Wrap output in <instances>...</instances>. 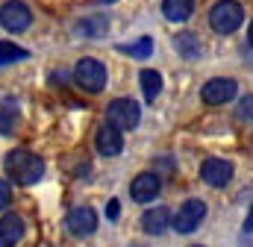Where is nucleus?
Instances as JSON below:
<instances>
[{
  "label": "nucleus",
  "instance_id": "4",
  "mask_svg": "<svg viewBox=\"0 0 253 247\" xmlns=\"http://www.w3.org/2000/svg\"><path fill=\"white\" fill-rule=\"evenodd\" d=\"M203 218H206V203H203V200H197V197H191V200H186V203L180 206V212L174 215L171 227H174L177 233L189 236V233H194V230L203 224Z\"/></svg>",
  "mask_w": 253,
  "mask_h": 247
},
{
  "label": "nucleus",
  "instance_id": "9",
  "mask_svg": "<svg viewBox=\"0 0 253 247\" xmlns=\"http://www.w3.org/2000/svg\"><path fill=\"white\" fill-rule=\"evenodd\" d=\"M124 129H118L115 124H103L100 129H97V135H94V144H97V150L103 153V156H118L121 150H124V135H121Z\"/></svg>",
  "mask_w": 253,
  "mask_h": 247
},
{
  "label": "nucleus",
  "instance_id": "18",
  "mask_svg": "<svg viewBox=\"0 0 253 247\" xmlns=\"http://www.w3.org/2000/svg\"><path fill=\"white\" fill-rule=\"evenodd\" d=\"M30 56V50L12 44V41H0V65H12V62H21Z\"/></svg>",
  "mask_w": 253,
  "mask_h": 247
},
{
  "label": "nucleus",
  "instance_id": "21",
  "mask_svg": "<svg viewBox=\"0 0 253 247\" xmlns=\"http://www.w3.org/2000/svg\"><path fill=\"white\" fill-rule=\"evenodd\" d=\"M12 126H15V118L9 115V106H6L0 109V132H12Z\"/></svg>",
  "mask_w": 253,
  "mask_h": 247
},
{
  "label": "nucleus",
  "instance_id": "23",
  "mask_svg": "<svg viewBox=\"0 0 253 247\" xmlns=\"http://www.w3.org/2000/svg\"><path fill=\"white\" fill-rule=\"evenodd\" d=\"M118 212H121V206H118V203L112 200V203L106 206V215H109V218H118Z\"/></svg>",
  "mask_w": 253,
  "mask_h": 247
},
{
  "label": "nucleus",
  "instance_id": "7",
  "mask_svg": "<svg viewBox=\"0 0 253 247\" xmlns=\"http://www.w3.org/2000/svg\"><path fill=\"white\" fill-rule=\"evenodd\" d=\"M236 91H239L236 80H230V77H215V80H209V82L203 85L200 97H203V103H209V106H221V103H230V100L236 97Z\"/></svg>",
  "mask_w": 253,
  "mask_h": 247
},
{
  "label": "nucleus",
  "instance_id": "8",
  "mask_svg": "<svg viewBox=\"0 0 253 247\" xmlns=\"http://www.w3.org/2000/svg\"><path fill=\"white\" fill-rule=\"evenodd\" d=\"M65 227H68L71 236L85 239V236H91V233L97 230V215H94V209H88V206H77V209L68 212Z\"/></svg>",
  "mask_w": 253,
  "mask_h": 247
},
{
  "label": "nucleus",
  "instance_id": "6",
  "mask_svg": "<svg viewBox=\"0 0 253 247\" xmlns=\"http://www.w3.org/2000/svg\"><path fill=\"white\" fill-rule=\"evenodd\" d=\"M106 118H109V124H115L118 129H135L138 121H141V109H138L135 100H129V97H118V100L109 103Z\"/></svg>",
  "mask_w": 253,
  "mask_h": 247
},
{
  "label": "nucleus",
  "instance_id": "14",
  "mask_svg": "<svg viewBox=\"0 0 253 247\" xmlns=\"http://www.w3.org/2000/svg\"><path fill=\"white\" fill-rule=\"evenodd\" d=\"M191 12H194V0H162V15L174 24L189 21Z\"/></svg>",
  "mask_w": 253,
  "mask_h": 247
},
{
  "label": "nucleus",
  "instance_id": "10",
  "mask_svg": "<svg viewBox=\"0 0 253 247\" xmlns=\"http://www.w3.org/2000/svg\"><path fill=\"white\" fill-rule=\"evenodd\" d=\"M200 177H203V183L221 188V185H227L233 180V162H227V159H206L200 165Z\"/></svg>",
  "mask_w": 253,
  "mask_h": 247
},
{
  "label": "nucleus",
  "instance_id": "11",
  "mask_svg": "<svg viewBox=\"0 0 253 247\" xmlns=\"http://www.w3.org/2000/svg\"><path fill=\"white\" fill-rule=\"evenodd\" d=\"M159 188H162V183H159V174H138L135 180H132V185H129V194H132V200L135 203H150L156 194H159Z\"/></svg>",
  "mask_w": 253,
  "mask_h": 247
},
{
  "label": "nucleus",
  "instance_id": "2",
  "mask_svg": "<svg viewBox=\"0 0 253 247\" xmlns=\"http://www.w3.org/2000/svg\"><path fill=\"white\" fill-rule=\"evenodd\" d=\"M242 21H245V9H242V3H236V0H218L215 9L209 12V24H212V30L221 33V36L236 33V30L242 27Z\"/></svg>",
  "mask_w": 253,
  "mask_h": 247
},
{
  "label": "nucleus",
  "instance_id": "16",
  "mask_svg": "<svg viewBox=\"0 0 253 247\" xmlns=\"http://www.w3.org/2000/svg\"><path fill=\"white\" fill-rule=\"evenodd\" d=\"M138 80H141V91H144V100H150V103H153V100L159 97V91H162V74L147 68V71H141V74H138Z\"/></svg>",
  "mask_w": 253,
  "mask_h": 247
},
{
  "label": "nucleus",
  "instance_id": "22",
  "mask_svg": "<svg viewBox=\"0 0 253 247\" xmlns=\"http://www.w3.org/2000/svg\"><path fill=\"white\" fill-rule=\"evenodd\" d=\"M9 200H12V188H9V183H3V180H0V209H6V206H9Z\"/></svg>",
  "mask_w": 253,
  "mask_h": 247
},
{
  "label": "nucleus",
  "instance_id": "25",
  "mask_svg": "<svg viewBox=\"0 0 253 247\" xmlns=\"http://www.w3.org/2000/svg\"><path fill=\"white\" fill-rule=\"evenodd\" d=\"M248 41H251V47H253V21H251V30H248Z\"/></svg>",
  "mask_w": 253,
  "mask_h": 247
},
{
  "label": "nucleus",
  "instance_id": "1",
  "mask_svg": "<svg viewBox=\"0 0 253 247\" xmlns=\"http://www.w3.org/2000/svg\"><path fill=\"white\" fill-rule=\"evenodd\" d=\"M3 165H6V174H9L18 185L39 183L42 174H44V162H42L36 153H30V150H12Z\"/></svg>",
  "mask_w": 253,
  "mask_h": 247
},
{
  "label": "nucleus",
  "instance_id": "15",
  "mask_svg": "<svg viewBox=\"0 0 253 247\" xmlns=\"http://www.w3.org/2000/svg\"><path fill=\"white\" fill-rule=\"evenodd\" d=\"M109 30V18L106 15H85L80 24H77V33L80 36H88V39H97Z\"/></svg>",
  "mask_w": 253,
  "mask_h": 247
},
{
  "label": "nucleus",
  "instance_id": "13",
  "mask_svg": "<svg viewBox=\"0 0 253 247\" xmlns=\"http://www.w3.org/2000/svg\"><path fill=\"white\" fill-rule=\"evenodd\" d=\"M21 236H24V221L18 215H3L0 218V247L21 242Z\"/></svg>",
  "mask_w": 253,
  "mask_h": 247
},
{
  "label": "nucleus",
  "instance_id": "19",
  "mask_svg": "<svg viewBox=\"0 0 253 247\" xmlns=\"http://www.w3.org/2000/svg\"><path fill=\"white\" fill-rule=\"evenodd\" d=\"M121 50L129 53L132 59H147V56L153 53V41L144 36V39H141V41H135V44H121Z\"/></svg>",
  "mask_w": 253,
  "mask_h": 247
},
{
  "label": "nucleus",
  "instance_id": "26",
  "mask_svg": "<svg viewBox=\"0 0 253 247\" xmlns=\"http://www.w3.org/2000/svg\"><path fill=\"white\" fill-rule=\"evenodd\" d=\"M100 3H115V0H100Z\"/></svg>",
  "mask_w": 253,
  "mask_h": 247
},
{
  "label": "nucleus",
  "instance_id": "3",
  "mask_svg": "<svg viewBox=\"0 0 253 247\" xmlns=\"http://www.w3.org/2000/svg\"><path fill=\"white\" fill-rule=\"evenodd\" d=\"M74 80H77L80 88L97 94V91H103V85H106V68L97 59H80L77 68H74Z\"/></svg>",
  "mask_w": 253,
  "mask_h": 247
},
{
  "label": "nucleus",
  "instance_id": "20",
  "mask_svg": "<svg viewBox=\"0 0 253 247\" xmlns=\"http://www.w3.org/2000/svg\"><path fill=\"white\" fill-rule=\"evenodd\" d=\"M239 118H242V121H253V94H248V97L239 103Z\"/></svg>",
  "mask_w": 253,
  "mask_h": 247
},
{
  "label": "nucleus",
  "instance_id": "17",
  "mask_svg": "<svg viewBox=\"0 0 253 247\" xmlns=\"http://www.w3.org/2000/svg\"><path fill=\"white\" fill-rule=\"evenodd\" d=\"M174 47H177L180 56H186V59H197V56H200V41H197L194 33H180V36L174 39Z\"/></svg>",
  "mask_w": 253,
  "mask_h": 247
},
{
  "label": "nucleus",
  "instance_id": "5",
  "mask_svg": "<svg viewBox=\"0 0 253 247\" xmlns=\"http://www.w3.org/2000/svg\"><path fill=\"white\" fill-rule=\"evenodd\" d=\"M33 24V12L27 3L21 0H6L0 6V27L9 30V33H24L27 27Z\"/></svg>",
  "mask_w": 253,
  "mask_h": 247
},
{
  "label": "nucleus",
  "instance_id": "24",
  "mask_svg": "<svg viewBox=\"0 0 253 247\" xmlns=\"http://www.w3.org/2000/svg\"><path fill=\"white\" fill-rule=\"evenodd\" d=\"M245 230H248V233L253 230V206H251V212H248V221H245Z\"/></svg>",
  "mask_w": 253,
  "mask_h": 247
},
{
  "label": "nucleus",
  "instance_id": "12",
  "mask_svg": "<svg viewBox=\"0 0 253 247\" xmlns=\"http://www.w3.org/2000/svg\"><path fill=\"white\" fill-rule=\"evenodd\" d=\"M168 224H171V212H168L165 206L147 209V212L141 215V230H144L147 236H162V233L168 230Z\"/></svg>",
  "mask_w": 253,
  "mask_h": 247
}]
</instances>
